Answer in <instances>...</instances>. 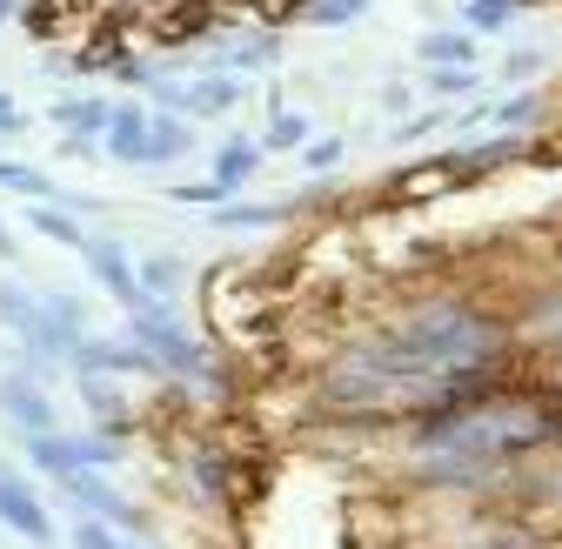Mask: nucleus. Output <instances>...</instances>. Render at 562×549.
I'll list each match as a JSON object with an SVG mask.
<instances>
[{
    "instance_id": "1",
    "label": "nucleus",
    "mask_w": 562,
    "mask_h": 549,
    "mask_svg": "<svg viewBox=\"0 0 562 549\" xmlns=\"http://www.w3.org/2000/svg\"><path fill=\"white\" fill-rule=\"evenodd\" d=\"M322 395H328L335 408H369V416H389V408H422V402L449 395V376L408 362L395 341L382 335V341H369V349L341 356V362L328 369Z\"/></svg>"
},
{
    "instance_id": "2",
    "label": "nucleus",
    "mask_w": 562,
    "mask_h": 549,
    "mask_svg": "<svg viewBox=\"0 0 562 549\" xmlns=\"http://www.w3.org/2000/svg\"><path fill=\"white\" fill-rule=\"evenodd\" d=\"M389 341L422 369L462 376V369L488 362V349H496V322L475 315V309H456V302H429V309H415L402 328H389Z\"/></svg>"
},
{
    "instance_id": "3",
    "label": "nucleus",
    "mask_w": 562,
    "mask_h": 549,
    "mask_svg": "<svg viewBox=\"0 0 562 549\" xmlns=\"http://www.w3.org/2000/svg\"><path fill=\"white\" fill-rule=\"evenodd\" d=\"M536 436H542V416L529 402H482V408H469V416H456V423H436L422 442L442 449L456 475H475V469H488L509 449H529Z\"/></svg>"
},
{
    "instance_id": "4",
    "label": "nucleus",
    "mask_w": 562,
    "mask_h": 549,
    "mask_svg": "<svg viewBox=\"0 0 562 549\" xmlns=\"http://www.w3.org/2000/svg\"><path fill=\"white\" fill-rule=\"evenodd\" d=\"M127 341L140 356H148L155 369H168V376H201L207 362H201V349H194V335L168 315V302H140V309H127Z\"/></svg>"
},
{
    "instance_id": "5",
    "label": "nucleus",
    "mask_w": 562,
    "mask_h": 549,
    "mask_svg": "<svg viewBox=\"0 0 562 549\" xmlns=\"http://www.w3.org/2000/svg\"><path fill=\"white\" fill-rule=\"evenodd\" d=\"M140 88H148L168 114H228L241 101L235 75H148Z\"/></svg>"
},
{
    "instance_id": "6",
    "label": "nucleus",
    "mask_w": 562,
    "mask_h": 549,
    "mask_svg": "<svg viewBox=\"0 0 562 549\" xmlns=\"http://www.w3.org/2000/svg\"><path fill=\"white\" fill-rule=\"evenodd\" d=\"M0 523H8L21 542H54V516H47L41 490L27 483L21 469H8V462H0Z\"/></svg>"
},
{
    "instance_id": "7",
    "label": "nucleus",
    "mask_w": 562,
    "mask_h": 549,
    "mask_svg": "<svg viewBox=\"0 0 562 549\" xmlns=\"http://www.w3.org/2000/svg\"><path fill=\"white\" fill-rule=\"evenodd\" d=\"M0 416H8L21 436H47V429H54L47 382H41V376H27V369H8V376H0Z\"/></svg>"
},
{
    "instance_id": "8",
    "label": "nucleus",
    "mask_w": 562,
    "mask_h": 549,
    "mask_svg": "<svg viewBox=\"0 0 562 549\" xmlns=\"http://www.w3.org/2000/svg\"><path fill=\"white\" fill-rule=\"evenodd\" d=\"M88 274H94V282L121 302V309H140V302H148V295H140V282H134V255L121 248V242H108V235H88Z\"/></svg>"
},
{
    "instance_id": "9",
    "label": "nucleus",
    "mask_w": 562,
    "mask_h": 549,
    "mask_svg": "<svg viewBox=\"0 0 562 549\" xmlns=\"http://www.w3.org/2000/svg\"><path fill=\"white\" fill-rule=\"evenodd\" d=\"M60 490H67V496H75V503H81L88 516H101V523H114L121 536H134V529H140V509H134V503H121V496H114V490L101 483V469H81V475H67V483H60Z\"/></svg>"
},
{
    "instance_id": "10",
    "label": "nucleus",
    "mask_w": 562,
    "mask_h": 549,
    "mask_svg": "<svg viewBox=\"0 0 562 549\" xmlns=\"http://www.w3.org/2000/svg\"><path fill=\"white\" fill-rule=\"evenodd\" d=\"M47 121H54L60 134H81V142H101V134H108V121H114V101H108V94H75V101H54V108H47Z\"/></svg>"
},
{
    "instance_id": "11",
    "label": "nucleus",
    "mask_w": 562,
    "mask_h": 549,
    "mask_svg": "<svg viewBox=\"0 0 562 549\" xmlns=\"http://www.w3.org/2000/svg\"><path fill=\"white\" fill-rule=\"evenodd\" d=\"M194 148V134L181 114H148V142H140V168H168Z\"/></svg>"
},
{
    "instance_id": "12",
    "label": "nucleus",
    "mask_w": 562,
    "mask_h": 549,
    "mask_svg": "<svg viewBox=\"0 0 562 549\" xmlns=\"http://www.w3.org/2000/svg\"><path fill=\"white\" fill-rule=\"evenodd\" d=\"M140 142H148V108H114L101 148H108L121 168H140Z\"/></svg>"
},
{
    "instance_id": "13",
    "label": "nucleus",
    "mask_w": 562,
    "mask_h": 549,
    "mask_svg": "<svg viewBox=\"0 0 562 549\" xmlns=\"http://www.w3.org/2000/svg\"><path fill=\"white\" fill-rule=\"evenodd\" d=\"M27 228L41 242H60V248H88V228L75 222V209H60V201H34L27 209Z\"/></svg>"
},
{
    "instance_id": "14",
    "label": "nucleus",
    "mask_w": 562,
    "mask_h": 549,
    "mask_svg": "<svg viewBox=\"0 0 562 549\" xmlns=\"http://www.w3.org/2000/svg\"><path fill=\"white\" fill-rule=\"evenodd\" d=\"M27 462H34V469H47L54 483H67V475H81L75 436H60V429H47V436H27Z\"/></svg>"
},
{
    "instance_id": "15",
    "label": "nucleus",
    "mask_w": 562,
    "mask_h": 549,
    "mask_svg": "<svg viewBox=\"0 0 562 549\" xmlns=\"http://www.w3.org/2000/svg\"><path fill=\"white\" fill-rule=\"evenodd\" d=\"M0 322H8L14 341H27V328L41 322V295L27 282H0Z\"/></svg>"
},
{
    "instance_id": "16",
    "label": "nucleus",
    "mask_w": 562,
    "mask_h": 549,
    "mask_svg": "<svg viewBox=\"0 0 562 549\" xmlns=\"http://www.w3.org/2000/svg\"><path fill=\"white\" fill-rule=\"evenodd\" d=\"M134 282H140V295H148V302H168L181 289V261L175 255H148V261H134Z\"/></svg>"
},
{
    "instance_id": "17",
    "label": "nucleus",
    "mask_w": 562,
    "mask_h": 549,
    "mask_svg": "<svg viewBox=\"0 0 562 549\" xmlns=\"http://www.w3.org/2000/svg\"><path fill=\"white\" fill-rule=\"evenodd\" d=\"M261 155H268L261 142H228V148L215 155V181H222V188L235 194V188H241V181H248V175L261 168Z\"/></svg>"
},
{
    "instance_id": "18",
    "label": "nucleus",
    "mask_w": 562,
    "mask_h": 549,
    "mask_svg": "<svg viewBox=\"0 0 562 549\" xmlns=\"http://www.w3.org/2000/svg\"><path fill=\"white\" fill-rule=\"evenodd\" d=\"M0 188H8V194H27V201H60L54 181H47L41 168H27V161H0Z\"/></svg>"
},
{
    "instance_id": "19",
    "label": "nucleus",
    "mask_w": 562,
    "mask_h": 549,
    "mask_svg": "<svg viewBox=\"0 0 562 549\" xmlns=\"http://www.w3.org/2000/svg\"><path fill=\"white\" fill-rule=\"evenodd\" d=\"M289 215V201H261V209H248V201H235V209H215V228H268Z\"/></svg>"
},
{
    "instance_id": "20",
    "label": "nucleus",
    "mask_w": 562,
    "mask_h": 549,
    "mask_svg": "<svg viewBox=\"0 0 562 549\" xmlns=\"http://www.w3.org/2000/svg\"><path fill=\"white\" fill-rule=\"evenodd\" d=\"M509 14H516V0H462L469 34H496V27H509Z\"/></svg>"
},
{
    "instance_id": "21",
    "label": "nucleus",
    "mask_w": 562,
    "mask_h": 549,
    "mask_svg": "<svg viewBox=\"0 0 562 549\" xmlns=\"http://www.w3.org/2000/svg\"><path fill=\"white\" fill-rule=\"evenodd\" d=\"M75 456H81V469H114V462H121V436H114V429L75 436Z\"/></svg>"
},
{
    "instance_id": "22",
    "label": "nucleus",
    "mask_w": 562,
    "mask_h": 549,
    "mask_svg": "<svg viewBox=\"0 0 562 549\" xmlns=\"http://www.w3.org/2000/svg\"><path fill=\"white\" fill-rule=\"evenodd\" d=\"M422 60H442V67L475 60V34H422Z\"/></svg>"
},
{
    "instance_id": "23",
    "label": "nucleus",
    "mask_w": 562,
    "mask_h": 549,
    "mask_svg": "<svg viewBox=\"0 0 562 549\" xmlns=\"http://www.w3.org/2000/svg\"><path fill=\"white\" fill-rule=\"evenodd\" d=\"M81 402L94 408V416H108V423H121V416H127L121 389H114V382H101V376H81Z\"/></svg>"
},
{
    "instance_id": "24",
    "label": "nucleus",
    "mask_w": 562,
    "mask_h": 549,
    "mask_svg": "<svg viewBox=\"0 0 562 549\" xmlns=\"http://www.w3.org/2000/svg\"><path fill=\"white\" fill-rule=\"evenodd\" d=\"M302 142H308V114H295V108H281L274 127L261 134V148H302Z\"/></svg>"
},
{
    "instance_id": "25",
    "label": "nucleus",
    "mask_w": 562,
    "mask_h": 549,
    "mask_svg": "<svg viewBox=\"0 0 562 549\" xmlns=\"http://www.w3.org/2000/svg\"><path fill=\"white\" fill-rule=\"evenodd\" d=\"M75 549H134L114 523H101V516H81L75 523Z\"/></svg>"
},
{
    "instance_id": "26",
    "label": "nucleus",
    "mask_w": 562,
    "mask_h": 549,
    "mask_svg": "<svg viewBox=\"0 0 562 549\" xmlns=\"http://www.w3.org/2000/svg\"><path fill=\"white\" fill-rule=\"evenodd\" d=\"M362 8H369V0H308V21L315 27H348Z\"/></svg>"
},
{
    "instance_id": "27",
    "label": "nucleus",
    "mask_w": 562,
    "mask_h": 549,
    "mask_svg": "<svg viewBox=\"0 0 562 549\" xmlns=\"http://www.w3.org/2000/svg\"><path fill=\"white\" fill-rule=\"evenodd\" d=\"M228 67H274V34H248L228 47Z\"/></svg>"
},
{
    "instance_id": "28",
    "label": "nucleus",
    "mask_w": 562,
    "mask_h": 549,
    "mask_svg": "<svg viewBox=\"0 0 562 549\" xmlns=\"http://www.w3.org/2000/svg\"><path fill=\"white\" fill-rule=\"evenodd\" d=\"M496 121H503V127H536V121H542V94H509V101L496 108Z\"/></svg>"
},
{
    "instance_id": "29",
    "label": "nucleus",
    "mask_w": 562,
    "mask_h": 549,
    "mask_svg": "<svg viewBox=\"0 0 562 549\" xmlns=\"http://www.w3.org/2000/svg\"><path fill=\"white\" fill-rule=\"evenodd\" d=\"M335 161H341V142H335V134H322V142H308V148H302V168H315V175H322V168H335Z\"/></svg>"
},
{
    "instance_id": "30",
    "label": "nucleus",
    "mask_w": 562,
    "mask_h": 549,
    "mask_svg": "<svg viewBox=\"0 0 562 549\" xmlns=\"http://www.w3.org/2000/svg\"><path fill=\"white\" fill-rule=\"evenodd\" d=\"M429 88H436V94H462V88H475V67H436Z\"/></svg>"
},
{
    "instance_id": "31",
    "label": "nucleus",
    "mask_w": 562,
    "mask_h": 549,
    "mask_svg": "<svg viewBox=\"0 0 562 549\" xmlns=\"http://www.w3.org/2000/svg\"><path fill=\"white\" fill-rule=\"evenodd\" d=\"M442 121H449V114H422V121H402V127H395V142H422V134H436Z\"/></svg>"
},
{
    "instance_id": "32",
    "label": "nucleus",
    "mask_w": 562,
    "mask_h": 549,
    "mask_svg": "<svg viewBox=\"0 0 562 549\" xmlns=\"http://www.w3.org/2000/svg\"><path fill=\"white\" fill-rule=\"evenodd\" d=\"M194 475H201V490H207V496H222V462H207V456H201Z\"/></svg>"
},
{
    "instance_id": "33",
    "label": "nucleus",
    "mask_w": 562,
    "mask_h": 549,
    "mask_svg": "<svg viewBox=\"0 0 562 549\" xmlns=\"http://www.w3.org/2000/svg\"><path fill=\"white\" fill-rule=\"evenodd\" d=\"M21 127H27V114H21L8 94H0V134H21Z\"/></svg>"
},
{
    "instance_id": "34",
    "label": "nucleus",
    "mask_w": 562,
    "mask_h": 549,
    "mask_svg": "<svg viewBox=\"0 0 562 549\" xmlns=\"http://www.w3.org/2000/svg\"><path fill=\"white\" fill-rule=\"evenodd\" d=\"M14 248H21V242H14V228L0 222V261H14Z\"/></svg>"
},
{
    "instance_id": "35",
    "label": "nucleus",
    "mask_w": 562,
    "mask_h": 549,
    "mask_svg": "<svg viewBox=\"0 0 562 549\" xmlns=\"http://www.w3.org/2000/svg\"><path fill=\"white\" fill-rule=\"evenodd\" d=\"M21 8H27V0H0V21H14Z\"/></svg>"
},
{
    "instance_id": "36",
    "label": "nucleus",
    "mask_w": 562,
    "mask_h": 549,
    "mask_svg": "<svg viewBox=\"0 0 562 549\" xmlns=\"http://www.w3.org/2000/svg\"><path fill=\"white\" fill-rule=\"evenodd\" d=\"M555 490H562V475H555Z\"/></svg>"
}]
</instances>
